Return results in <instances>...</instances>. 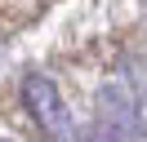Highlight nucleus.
<instances>
[{
	"label": "nucleus",
	"instance_id": "f03ea898",
	"mask_svg": "<svg viewBox=\"0 0 147 142\" xmlns=\"http://www.w3.org/2000/svg\"><path fill=\"white\" fill-rule=\"evenodd\" d=\"M98 120L120 142H147V124H143V111H138V98L125 84H116V80H107L98 89Z\"/></svg>",
	"mask_w": 147,
	"mask_h": 142
},
{
	"label": "nucleus",
	"instance_id": "20e7f679",
	"mask_svg": "<svg viewBox=\"0 0 147 142\" xmlns=\"http://www.w3.org/2000/svg\"><path fill=\"white\" fill-rule=\"evenodd\" d=\"M0 142H13V138H0Z\"/></svg>",
	"mask_w": 147,
	"mask_h": 142
},
{
	"label": "nucleus",
	"instance_id": "7ed1b4c3",
	"mask_svg": "<svg viewBox=\"0 0 147 142\" xmlns=\"http://www.w3.org/2000/svg\"><path fill=\"white\" fill-rule=\"evenodd\" d=\"M85 142H120V138H116V133H107V129H102V124H98V129H94V133H89V138H85Z\"/></svg>",
	"mask_w": 147,
	"mask_h": 142
},
{
	"label": "nucleus",
	"instance_id": "f257e3e1",
	"mask_svg": "<svg viewBox=\"0 0 147 142\" xmlns=\"http://www.w3.org/2000/svg\"><path fill=\"white\" fill-rule=\"evenodd\" d=\"M22 102H27L31 120H36L54 142H71V133H76V129H71V111H67L63 93H58V84H54L49 76L31 71V76L22 80Z\"/></svg>",
	"mask_w": 147,
	"mask_h": 142
}]
</instances>
